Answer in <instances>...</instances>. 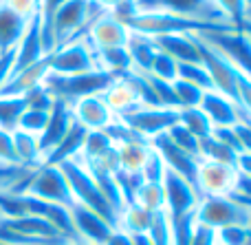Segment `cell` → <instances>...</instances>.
Returning a JSON list of instances; mask_svg holds the SVG:
<instances>
[{
	"instance_id": "cell-1",
	"label": "cell",
	"mask_w": 251,
	"mask_h": 245,
	"mask_svg": "<svg viewBox=\"0 0 251 245\" xmlns=\"http://www.w3.org/2000/svg\"><path fill=\"white\" fill-rule=\"evenodd\" d=\"M128 29L148 35V38H159V35L170 33H227V31H234L236 27L209 25V22L192 20V18L178 16V13L172 11H163V9H141L132 18Z\"/></svg>"
},
{
	"instance_id": "cell-2",
	"label": "cell",
	"mask_w": 251,
	"mask_h": 245,
	"mask_svg": "<svg viewBox=\"0 0 251 245\" xmlns=\"http://www.w3.org/2000/svg\"><path fill=\"white\" fill-rule=\"evenodd\" d=\"M60 168H62V172H64L66 181H69L73 201L79 203V206H84V208H88V210L97 212V215L104 217L108 223H113V228H117L119 212L115 210L113 203L106 199V194L101 192V188L95 181V177H93L77 159L60 163Z\"/></svg>"
},
{
	"instance_id": "cell-3",
	"label": "cell",
	"mask_w": 251,
	"mask_h": 245,
	"mask_svg": "<svg viewBox=\"0 0 251 245\" xmlns=\"http://www.w3.org/2000/svg\"><path fill=\"white\" fill-rule=\"evenodd\" d=\"M115 80V75L106 73V71H91V73H79V75H55L49 73L44 80V86L49 88L55 100H64L73 104L79 97L88 95H100L104 88Z\"/></svg>"
},
{
	"instance_id": "cell-4",
	"label": "cell",
	"mask_w": 251,
	"mask_h": 245,
	"mask_svg": "<svg viewBox=\"0 0 251 245\" xmlns=\"http://www.w3.org/2000/svg\"><path fill=\"white\" fill-rule=\"evenodd\" d=\"M194 219L196 223L212 230H223L227 225H247L249 208L240 206L234 197H201Z\"/></svg>"
},
{
	"instance_id": "cell-5",
	"label": "cell",
	"mask_w": 251,
	"mask_h": 245,
	"mask_svg": "<svg viewBox=\"0 0 251 245\" xmlns=\"http://www.w3.org/2000/svg\"><path fill=\"white\" fill-rule=\"evenodd\" d=\"M194 40H196V44H199L201 62L205 64V69H207L209 78H212V82H214V91L223 93L225 97L236 102L238 100V73L240 71L236 69L214 44H209L201 33H194ZM236 104H238V102H236Z\"/></svg>"
},
{
	"instance_id": "cell-6",
	"label": "cell",
	"mask_w": 251,
	"mask_h": 245,
	"mask_svg": "<svg viewBox=\"0 0 251 245\" xmlns=\"http://www.w3.org/2000/svg\"><path fill=\"white\" fill-rule=\"evenodd\" d=\"M25 194H31V197L42 199V201H49V203H55V206H64V208L75 206L69 181H66L60 166L42 163V166L35 168L25 188Z\"/></svg>"
},
{
	"instance_id": "cell-7",
	"label": "cell",
	"mask_w": 251,
	"mask_h": 245,
	"mask_svg": "<svg viewBox=\"0 0 251 245\" xmlns=\"http://www.w3.org/2000/svg\"><path fill=\"white\" fill-rule=\"evenodd\" d=\"M119 119L132 133H137L141 139L152 141L154 137L168 133L178 122V110L165 109V106H139Z\"/></svg>"
},
{
	"instance_id": "cell-8",
	"label": "cell",
	"mask_w": 251,
	"mask_h": 245,
	"mask_svg": "<svg viewBox=\"0 0 251 245\" xmlns=\"http://www.w3.org/2000/svg\"><path fill=\"white\" fill-rule=\"evenodd\" d=\"M161 186H163V199H165L163 210H165V215H168L170 221H176V219H183V217H187V215H194L201 197L190 181H185L183 177H178L176 172L165 168V175H163V179H161Z\"/></svg>"
},
{
	"instance_id": "cell-9",
	"label": "cell",
	"mask_w": 251,
	"mask_h": 245,
	"mask_svg": "<svg viewBox=\"0 0 251 245\" xmlns=\"http://www.w3.org/2000/svg\"><path fill=\"white\" fill-rule=\"evenodd\" d=\"M141 9H163L178 16L192 18V20L209 22L218 27H234L225 18V13L218 9L216 0H139ZM238 29V27H236Z\"/></svg>"
},
{
	"instance_id": "cell-10",
	"label": "cell",
	"mask_w": 251,
	"mask_h": 245,
	"mask_svg": "<svg viewBox=\"0 0 251 245\" xmlns=\"http://www.w3.org/2000/svg\"><path fill=\"white\" fill-rule=\"evenodd\" d=\"M49 57H51V73L55 75H79L100 69L95 51L88 47L86 40H73L49 53Z\"/></svg>"
},
{
	"instance_id": "cell-11",
	"label": "cell",
	"mask_w": 251,
	"mask_h": 245,
	"mask_svg": "<svg viewBox=\"0 0 251 245\" xmlns=\"http://www.w3.org/2000/svg\"><path fill=\"white\" fill-rule=\"evenodd\" d=\"M238 184V168L227 163L205 162L201 159L199 172H196V192L199 197H229Z\"/></svg>"
},
{
	"instance_id": "cell-12",
	"label": "cell",
	"mask_w": 251,
	"mask_h": 245,
	"mask_svg": "<svg viewBox=\"0 0 251 245\" xmlns=\"http://www.w3.org/2000/svg\"><path fill=\"white\" fill-rule=\"evenodd\" d=\"M203 38L209 44H214L245 78L251 80V42L243 31L234 29V31H227V33H207Z\"/></svg>"
},
{
	"instance_id": "cell-13",
	"label": "cell",
	"mask_w": 251,
	"mask_h": 245,
	"mask_svg": "<svg viewBox=\"0 0 251 245\" xmlns=\"http://www.w3.org/2000/svg\"><path fill=\"white\" fill-rule=\"evenodd\" d=\"M69 212H71V221H73V230H75L77 241L93 243V245H104L106 239L110 237V232L115 230L113 223H108L104 217H100L97 212L79 206V203L71 206Z\"/></svg>"
},
{
	"instance_id": "cell-14",
	"label": "cell",
	"mask_w": 251,
	"mask_h": 245,
	"mask_svg": "<svg viewBox=\"0 0 251 245\" xmlns=\"http://www.w3.org/2000/svg\"><path fill=\"white\" fill-rule=\"evenodd\" d=\"M71 113L77 124H82L88 133L91 131H106L110 124L115 122V113L108 109V104L104 102V97L100 95H88L79 97L71 104Z\"/></svg>"
},
{
	"instance_id": "cell-15",
	"label": "cell",
	"mask_w": 251,
	"mask_h": 245,
	"mask_svg": "<svg viewBox=\"0 0 251 245\" xmlns=\"http://www.w3.org/2000/svg\"><path fill=\"white\" fill-rule=\"evenodd\" d=\"M101 97H104V102L108 104V109L115 113V117H124V115H128L130 110L143 106L132 73H126V75L115 78L113 82L104 88Z\"/></svg>"
},
{
	"instance_id": "cell-16",
	"label": "cell",
	"mask_w": 251,
	"mask_h": 245,
	"mask_svg": "<svg viewBox=\"0 0 251 245\" xmlns=\"http://www.w3.org/2000/svg\"><path fill=\"white\" fill-rule=\"evenodd\" d=\"M150 144H152V148L161 155V159H163V163H165L168 170L176 172L178 177H183L185 181H190L192 186L196 184V172H199L201 159H196V157H192V155L178 150L176 146L165 137V133L163 135H159V137H154Z\"/></svg>"
},
{
	"instance_id": "cell-17",
	"label": "cell",
	"mask_w": 251,
	"mask_h": 245,
	"mask_svg": "<svg viewBox=\"0 0 251 245\" xmlns=\"http://www.w3.org/2000/svg\"><path fill=\"white\" fill-rule=\"evenodd\" d=\"M44 55H47V51H44V47H42V18H40V13H38L35 18L29 20V25H26L25 33H22L20 42H18V47H16L11 75L26 69V66L35 64V62H40Z\"/></svg>"
},
{
	"instance_id": "cell-18",
	"label": "cell",
	"mask_w": 251,
	"mask_h": 245,
	"mask_svg": "<svg viewBox=\"0 0 251 245\" xmlns=\"http://www.w3.org/2000/svg\"><path fill=\"white\" fill-rule=\"evenodd\" d=\"M128 35H130V29L122 22H117L115 18H110L108 13L101 16L95 25L88 29L86 33V42L93 51H104V49H119V47H126L128 42Z\"/></svg>"
},
{
	"instance_id": "cell-19",
	"label": "cell",
	"mask_w": 251,
	"mask_h": 245,
	"mask_svg": "<svg viewBox=\"0 0 251 245\" xmlns=\"http://www.w3.org/2000/svg\"><path fill=\"white\" fill-rule=\"evenodd\" d=\"M71 124H73V113H71V104L64 100H55L51 109V115H49L47 128L42 131V135L38 137L40 144V153H42V159L64 139V135L69 133Z\"/></svg>"
},
{
	"instance_id": "cell-20",
	"label": "cell",
	"mask_w": 251,
	"mask_h": 245,
	"mask_svg": "<svg viewBox=\"0 0 251 245\" xmlns=\"http://www.w3.org/2000/svg\"><path fill=\"white\" fill-rule=\"evenodd\" d=\"M199 106L214 128H231L240 122V106L218 91H205Z\"/></svg>"
},
{
	"instance_id": "cell-21",
	"label": "cell",
	"mask_w": 251,
	"mask_h": 245,
	"mask_svg": "<svg viewBox=\"0 0 251 245\" xmlns=\"http://www.w3.org/2000/svg\"><path fill=\"white\" fill-rule=\"evenodd\" d=\"M51 73V57L44 55L40 62L26 66V69L13 73L11 78L7 80V84L2 86L0 95H11V97H25L26 93H31L33 88L42 86L47 75Z\"/></svg>"
},
{
	"instance_id": "cell-22",
	"label": "cell",
	"mask_w": 251,
	"mask_h": 245,
	"mask_svg": "<svg viewBox=\"0 0 251 245\" xmlns=\"http://www.w3.org/2000/svg\"><path fill=\"white\" fill-rule=\"evenodd\" d=\"M159 51L168 53L170 57L181 64V62H201L199 44L194 40V33H170L154 38Z\"/></svg>"
},
{
	"instance_id": "cell-23",
	"label": "cell",
	"mask_w": 251,
	"mask_h": 245,
	"mask_svg": "<svg viewBox=\"0 0 251 245\" xmlns=\"http://www.w3.org/2000/svg\"><path fill=\"white\" fill-rule=\"evenodd\" d=\"M117 159L122 172H139L141 175L143 163L150 155V141L146 139H124L117 141Z\"/></svg>"
},
{
	"instance_id": "cell-24",
	"label": "cell",
	"mask_w": 251,
	"mask_h": 245,
	"mask_svg": "<svg viewBox=\"0 0 251 245\" xmlns=\"http://www.w3.org/2000/svg\"><path fill=\"white\" fill-rule=\"evenodd\" d=\"M126 49H128V55L132 60V71H139V73L150 71L152 60H154L156 51H159L154 38H148V35L137 33V31H130Z\"/></svg>"
},
{
	"instance_id": "cell-25",
	"label": "cell",
	"mask_w": 251,
	"mask_h": 245,
	"mask_svg": "<svg viewBox=\"0 0 251 245\" xmlns=\"http://www.w3.org/2000/svg\"><path fill=\"white\" fill-rule=\"evenodd\" d=\"M29 20H22L13 11H9L2 2H0V53L13 51L20 42L22 33H25Z\"/></svg>"
},
{
	"instance_id": "cell-26",
	"label": "cell",
	"mask_w": 251,
	"mask_h": 245,
	"mask_svg": "<svg viewBox=\"0 0 251 245\" xmlns=\"http://www.w3.org/2000/svg\"><path fill=\"white\" fill-rule=\"evenodd\" d=\"M13 137V153H16V162L18 166L25 168H38L42 166V153H40V144L38 137L29 135L25 131H11Z\"/></svg>"
},
{
	"instance_id": "cell-27",
	"label": "cell",
	"mask_w": 251,
	"mask_h": 245,
	"mask_svg": "<svg viewBox=\"0 0 251 245\" xmlns=\"http://www.w3.org/2000/svg\"><path fill=\"white\" fill-rule=\"evenodd\" d=\"M95 60L100 71H106V73L115 75H126L132 71V60L128 55V49L119 47V49H104V51H95Z\"/></svg>"
},
{
	"instance_id": "cell-28",
	"label": "cell",
	"mask_w": 251,
	"mask_h": 245,
	"mask_svg": "<svg viewBox=\"0 0 251 245\" xmlns=\"http://www.w3.org/2000/svg\"><path fill=\"white\" fill-rule=\"evenodd\" d=\"M152 217H154L152 212L130 203V206H126L124 210L119 212L117 228L132 234V237L134 234H148V230H150V225H152Z\"/></svg>"
},
{
	"instance_id": "cell-29",
	"label": "cell",
	"mask_w": 251,
	"mask_h": 245,
	"mask_svg": "<svg viewBox=\"0 0 251 245\" xmlns=\"http://www.w3.org/2000/svg\"><path fill=\"white\" fill-rule=\"evenodd\" d=\"M132 203L134 206H139V208H143V210L152 212V215H154V212H161L163 210V206H165L163 186L154 184V181H143V184L139 186V190L134 192Z\"/></svg>"
},
{
	"instance_id": "cell-30",
	"label": "cell",
	"mask_w": 251,
	"mask_h": 245,
	"mask_svg": "<svg viewBox=\"0 0 251 245\" xmlns=\"http://www.w3.org/2000/svg\"><path fill=\"white\" fill-rule=\"evenodd\" d=\"M201 159L205 162H216V163H227V166H236L238 163V153L218 141L214 135L201 139Z\"/></svg>"
},
{
	"instance_id": "cell-31",
	"label": "cell",
	"mask_w": 251,
	"mask_h": 245,
	"mask_svg": "<svg viewBox=\"0 0 251 245\" xmlns=\"http://www.w3.org/2000/svg\"><path fill=\"white\" fill-rule=\"evenodd\" d=\"M178 124L187 128L194 137L199 139H205L214 133V126L212 122L207 119V115L201 110V106H194V109H181L178 110Z\"/></svg>"
},
{
	"instance_id": "cell-32",
	"label": "cell",
	"mask_w": 251,
	"mask_h": 245,
	"mask_svg": "<svg viewBox=\"0 0 251 245\" xmlns=\"http://www.w3.org/2000/svg\"><path fill=\"white\" fill-rule=\"evenodd\" d=\"M176 80H183V82L192 84V86L201 88V91H214V82L203 62H181Z\"/></svg>"
},
{
	"instance_id": "cell-33",
	"label": "cell",
	"mask_w": 251,
	"mask_h": 245,
	"mask_svg": "<svg viewBox=\"0 0 251 245\" xmlns=\"http://www.w3.org/2000/svg\"><path fill=\"white\" fill-rule=\"evenodd\" d=\"M25 109H26L25 97L0 95V128H4V131H16L18 119L25 113Z\"/></svg>"
},
{
	"instance_id": "cell-34",
	"label": "cell",
	"mask_w": 251,
	"mask_h": 245,
	"mask_svg": "<svg viewBox=\"0 0 251 245\" xmlns=\"http://www.w3.org/2000/svg\"><path fill=\"white\" fill-rule=\"evenodd\" d=\"M165 137H168V139L172 141L178 150H183V153H187V155H192V157L201 159V139L192 135V133L183 126V124L176 122L168 133H165Z\"/></svg>"
},
{
	"instance_id": "cell-35",
	"label": "cell",
	"mask_w": 251,
	"mask_h": 245,
	"mask_svg": "<svg viewBox=\"0 0 251 245\" xmlns=\"http://www.w3.org/2000/svg\"><path fill=\"white\" fill-rule=\"evenodd\" d=\"M49 115H51V110L25 109V113H22L20 119H18V131H25V133H29V135L40 137L42 135V131L47 128Z\"/></svg>"
},
{
	"instance_id": "cell-36",
	"label": "cell",
	"mask_w": 251,
	"mask_h": 245,
	"mask_svg": "<svg viewBox=\"0 0 251 245\" xmlns=\"http://www.w3.org/2000/svg\"><path fill=\"white\" fill-rule=\"evenodd\" d=\"M176 73H178V62L174 60V57H170L168 53L156 51L148 75H152V78H156V80H163V82H174Z\"/></svg>"
},
{
	"instance_id": "cell-37",
	"label": "cell",
	"mask_w": 251,
	"mask_h": 245,
	"mask_svg": "<svg viewBox=\"0 0 251 245\" xmlns=\"http://www.w3.org/2000/svg\"><path fill=\"white\" fill-rule=\"evenodd\" d=\"M148 239L152 245H172V223H170L165 210L154 212L152 225L148 230Z\"/></svg>"
},
{
	"instance_id": "cell-38",
	"label": "cell",
	"mask_w": 251,
	"mask_h": 245,
	"mask_svg": "<svg viewBox=\"0 0 251 245\" xmlns=\"http://www.w3.org/2000/svg\"><path fill=\"white\" fill-rule=\"evenodd\" d=\"M174 88V97H176V109H194V106L201 104V97H203L205 91L192 86V84L183 82V80H174L172 82Z\"/></svg>"
},
{
	"instance_id": "cell-39",
	"label": "cell",
	"mask_w": 251,
	"mask_h": 245,
	"mask_svg": "<svg viewBox=\"0 0 251 245\" xmlns=\"http://www.w3.org/2000/svg\"><path fill=\"white\" fill-rule=\"evenodd\" d=\"M216 4H218V9L225 13L227 20L240 29V25L245 22V16H247L249 0H216Z\"/></svg>"
},
{
	"instance_id": "cell-40",
	"label": "cell",
	"mask_w": 251,
	"mask_h": 245,
	"mask_svg": "<svg viewBox=\"0 0 251 245\" xmlns=\"http://www.w3.org/2000/svg\"><path fill=\"white\" fill-rule=\"evenodd\" d=\"M216 245H249L247 225H227L216 230Z\"/></svg>"
},
{
	"instance_id": "cell-41",
	"label": "cell",
	"mask_w": 251,
	"mask_h": 245,
	"mask_svg": "<svg viewBox=\"0 0 251 245\" xmlns=\"http://www.w3.org/2000/svg\"><path fill=\"white\" fill-rule=\"evenodd\" d=\"M152 146V144H150ZM165 175V163L161 159V155L156 153L154 148H150V155H148L146 163H143V170H141V177L143 181H154V184H161Z\"/></svg>"
},
{
	"instance_id": "cell-42",
	"label": "cell",
	"mask_w": 251,
	"mask_h": 245,
	"mask_svg": "<svg viewBox=\"0 0 251 245\" xmlns=\"http://www.w3.org/2000/svg\"><path fill=\"white\" fill-rule=\"evenodd\" d=\"M9 11H13L16 16H20L22 20H31L40 13L42 0H0Z\"/></svg>"
},
{
	"instance_id": "cell-43",
	"label": "cell",
	"mask_w": 251,
	"mask_h": 245,
	"mask_svg": "<svg viewBox=\"0 0 251 245\" xmlns=\"http://www.w3.org/2000/svg\"><path fill=\"white\" fill-rule=\"evenodd\" d=\"M25 104L26 109H38V110H51L53 104H55V97L49 93V88L44 86H38L33 88L31 93H26L25 95Z\"/></svg>"
},
{
	"instance_id": "cell-44",
	"label": "cell",
	"mask_w": 251,
	"mask_h": 245,
	"mask_svg": "<svg viewBox=\"0 0 251 245\" xmlns=\"http://www.w3.org/2000/svg\"><path fill=\"white\" fill-rule=\"evenodd\" d=\"M0 163H18L13 153V137L11 131L0 128Z\"/></svg>"
},
{
	"instance_id": "cell-45",
	"label": "cell",
	"mask_w": 251,
	"mask_h": 245,
	"mask_svg": "<svg viewBox=\"0 0 251 245\" xmlns=\"http://www.w3.org/2000/svg\"><path fill=\"white\" fill-rule=\"evenodd\" d=\"M190 245H216V230L207 228V225L196 223L194 237H192Z\"/></svg>"
},
{
	"instance_id": "cell-46",
	"label": "cell",
	"mask_w": 251,
	"mask_h": 245,
	"mask_svg": "<svg viewBox=\"0 0 251 245\" xmlns=\"http://www.w3.org/2000/svg\"><path fill=\"white\" fill-rule=\"evenodd\" d=\"M13 55H16V49H13V51H7V53H0V91H2V86L7 84V80L11 78Z\"/></svg>"
},
{
	"instance_id": "cell-47",
	"label": "cell",
	"mask_w": 251,
	"mask_h": 245,
	"mask_svg": "<svg viewBox=\"0 0 251 245\" xmlns=\"http://www.w3.org/2000/svg\"><path fill=\"white\" fill-rule=\"evenodd\" d=\"M66 0H42V7H40V18H42V27L51 20V16L55 13V9L60 4H64Z\"/></svg>"
},
{
	"instance_id": "cell-48",
	"label": "cell",
	"mask_w": 251,
	"mask_h": 245,
	"mask_svg": "<svg viewBox=\"0 0 251 245\" xmlns=\"http://www.w3.org/2000/svg\"><path fill=\"white\" fill-rule=\"evenodd\" d=\"M104 245H134V241H132V234H128V232H124V230L115 228L113 232H110V237L106 239Z\"/></svg>"
},
{
	"instance_id": "cell-49",
	"label": "cell",
	"mask_w": 251,
	"mask_h": 245,
	"mask_svg": "<svg viewBox=\"0 0 251 245\" xmlns=\"http://www.w3.org/2000/svg\"><path fill=\"white\" fill-rule=\"evenodd\" d=\"M240 175L251 177V155H238V163H236Z\"/></svg>"
},
{
	"instance_id": "cell-50",
	"label": "cell",
	"mask_w": 251,
	"mask_h": 245,
	"mask_svg": "<svg viewBox=\"0 0 251 245\" xmlns=\"http://www.w3.org/2000/svg\"><path fill=\"white\" fill-rule=\"evenodd\" d=\"M93 2H95L97 7H101L104 11H110V9H113L117 2H122V0H93Z\"/></svg>"
},
{
	"instance_id": "cell-51",
	"label": "cell",
	"mask_w": 251,
	"mask_h": 245,
	"mask_svg": "<svg viewBox=\"0 0 251 245\" xmlns=\"http://www.w3.org/2000/svg\"><path fill=\"white\" fill-rule=\"evenodd\" d=\"M132 241H134V245H152L150 239H148V234H134Z\"/></svg>"
},
{
	"instance_id": "cell-52",
	"label": "cell",
	"mask_w": 251,
	"mask_h": 245,
	"mask_svg": "<svg viewBox=\"0 0 251 245\" xmlns=\"http://www.w3.org/2000/svg\"><path fill=\"white\" fill-rule=\"evenodd\" d=\"M247 230H249V245H251V210H249V219H247Z\"/></svg>"
},
{
	"instance_id": "cell-53",
	"label": "cell",
	"mask_w": 251,
	"mask_h": 245,
	"mask_svg": "<svg viewBox=\"0 0 251 245\" xmlns=\"http://www.w3.org/2000/svg\"><path fill=\"white\" fill-rule=\"evenodd\" d=\"M64 245H93V243H84V241H71V243H64Z\"/></svg>"
}]
</instances>
